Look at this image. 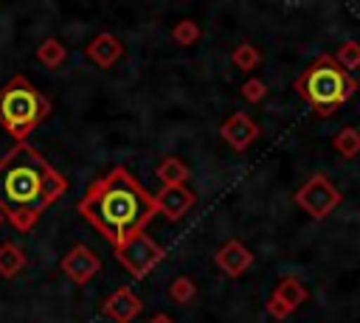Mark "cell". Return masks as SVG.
Segmentation results:
<instances>
[{
  "label": "cell",
  "instance_id": "1",
  "mask_svg": "<svg viewBox=\"0 0 360 323\" xmlns=\"http://www.w3.org/2000/svg\"><path fill=\"white\" fill-rule=\"evenodd\" d=\"M68 191V180L28 143H17L0 160V211L20 230H31L37 216Z\"/></svg>",
  "mask_w": 360,
  "mask_h": 323
},
{
  "label": "cell",
  "instance_id": "2",
  "mask_svg": "<svg viewBox=\"0 0 360 323\" xmlns=\"http://www.w3.org/2000/svg\"><path fill=\"white\" fill-rule=\"evenodd\" d=\"M79 213L110 244H121L132 233L146 230L158 208H155V194H149L127 169L118 166L84 191L79 202Z\"/></svg>",
  "mask_w": 360,
  "mask_h": 323
},
{
  "label": "cell",
  "instance_id": "3",
  "mask_svg": "<svg viewBox=\"0 0 360 323\" xmlns=\"http://www.w3.org/2000/svg\"><path fill=\"white\" fill-rule=\"evenodd\" d=\"M357 90V79H352L332 53L318 56L295 81V93L307 98L315 115L332 118Z\"/></svg>",
  "mask_w": 360,
  "mask_h": 323
},
{
  "label": "cell",
  "instance_id": "4",
  "mask_svg": "<svg viewBox=\"0 0 360 323\" xmlns=\"http://www.w3.org/2000/svg\"><path fill=\"white\" fill-rule=\"evenodd\" d=\"M48 112V98L25 76H11V81H6V87L0 90V126L17 143H25V138Z\"/></svg>",
  "mask_w": 360,
  "mask_h": 323
},
{
  "label": "cell",
  "instance_id": "5",
  "mask_svg": "<svg viewBox=\"0 0 360 323\" xmlns=\"http://www.w3.org/2000/svg\"><path fill=\"white\" fill-rule=\"evenodd\" d=\"M115 258L121 261V267H127L135 278H143L146 272H152L158 267V261L163 258V247L146 233L138 230L129 239H124L121 244H115Z\"/></svg>",
  "mask_w": 360,
  "mask_h": 323
},
{
  "label": "cell",
  "instance_id": "6",
  "mask_svg": "<svg viewBox=\"0 0 360 323\" xmlns=\"http://www.w3.org/2000/svg\"><path fill=\"white\" fill-rule=\"evenodd\" d=\"M295 205L304 208L312 219L329 216L340 205V191L326 174H312L298 191H295Z\"/></svg>",
  "mask_w": 360,
  "mask_h": 323
},
{
  "label": "cell",
  "instance_id": "7",
  "mask_svg": "<svg viewBox=\"0 0 360 323\" xmlns=\"http://www.w3.org/2000/svg\"><path fill=\"white\" fill-rule=\"evenodd\" d=\"M307 298H309V292H307L304 281L295 278V275H287V278H281V281L276 284V289H273V295H270V301H267V312H270L276 320H284V317H290L298 306H304Z\"/></svg>",
  "mask_w": 360,
  "mask_h": 323
},
{
  "label": "cell",
  "instance_id": "8",
  "mask_svg": "<svg viewBox=\"0 0 360 323\" xmlns=\"http://www.w3.org/2000/svg\"><path fill=\"white\" fill-rule=\"evenodd\" d=\"M84 56H87L96 67L110 70V67H115V65L124 59V42H121L115 34L101 31V34H96V37L84 45Z\"/></svg>",
  "mask_w": 360,
  "mask_h": 323
},
{
  "label": "cell",
  "instance_id": "9",
  "mask_svg": "<svg viewBox=\"0 0 360 323\" xmlns=\"http://www.w3.org/2000/svg\"><path fill=\"white\" fill-rule=\"evenodd\" d=\"M101 270V258L87 247V244H76L70 253H65L62 258V272L76 281V284H87L96 272Z\"/></svg>",
  "mask_w": 360,
  "mask_h": 323
},
{
  "label": "cell",
  "instance_id": "10",
  "mask_svg": "<svg viewBox=\"0 0 360 323\" xmlns=\"http://www.w3.org/2000/svg\"><path fill=\"white\" fill-rule=\"evenodd\" d=\"M219 135H222V140H225L231 149L245 152V149L259 138V126H256V121H253L250 115L233 112V115H228V118L222 121Z\"/></svg>",
  "mask_w": 360,
  "mask_h": 323
},
{
  "label": "cell",
  "instance_id": "11",
  "mask_svg": "<svg viewBox=\"0 0 360 323\" xmlns=\"http://www.w3.org/2000/svg\"><path fill=\"white\" fill-rule=\"evenodd\" d=\"M191 205H194V191H191L188 185H163V188L155 194V208H158L166 219H172V222L183 219Z\"/></svg>",
  "mask_w": 360,
  "mask_h": 323
},
{
  "label": "cell",
  "instance_id": "12",
  "mask_svg": "<svg viewBox=\"0 0 360 323\" xmlns=\"http://www.w3.org/2000/svg\"><path fill=\"white\" fill-rule=\"evenodd\" d=\"M214 261L219 264V270H222L225 275L239 278V275H242V272H248V267L253 264V253H250L239 239H228V242L217 250Z\"/></svg>",
  "mask_w": 360,
  "mask_h": 323
},
{
  "label": "cell",
  "instance_id": "13",
  "mask_svg": "<svg viewBox=\"0 0 360 323\" xmlns=\"http://www.w3.org/2000/svg\"><path fill=\"white\" fill-rule=\"evenodd\" d=\"M101 312H104L107 317H112L115 323H129V320L141 312V301L135 298V292H132V289L121 286V289H115V292L104 301Z\"/></svg>",
  "mask_w": 360,
  "mask_h": 323
},
{
  "label": "cell",
  "instance_id": "14",
  "mask_svg": "<svg viewBox=\"0 0 360 323\" xmlns=\"http://www.w3.org/2000/svg\"><path fill=\"white\" fill-rule=\"evenodd\" d=\"M34 56H37V62H39L45 70H56V67L65 65V59H68V48H65L56 37H45V39L37 45Z\"/></svg>",
  "mask_w": 360,
  "mask_h": 323
},
{
  "label": "cell",
  "instance_id": "15",
  "mask_svg": "<svg viewBox=\"0 0 360 323\" xmlns=\"http://www.w3.org/2000/svg\"><path fill=\"white\" fill-rule=\"evenodd\" d=\"M25 264H28V256L22 253L20 244H14V242H3L0 244V275L3 278H11V275L22 272Z\"/></svg>",
  "mask_w": 360,
  "mask_h": 323
},
{
  "label": "cell",
  "instance_id": "16",
  "mask_svg": "<svg viewBox=\"0 0 360 323\" xmlns=\"http://www.w3.org/2000/svg\"><path fill=\"white\" fill-rule=\"evenodd\" d=\"M155 174L160 177L163 185H186V180H188L191 171H188V166L180 157H166V160H160V166H158Z\"/></svg>",
  "mask_w": 360,
  "mask_h": 323
},
{
  "label": "cell",
  "instance_id": "17",
  "mask_svg": "<svg viewBox=\"0 0 360 323\" xmlns=\"http://www.w3.org/2000/svg\"><path fill=\"white\" fill-rule=\"evenodd\" d=\"M231 62H233L236 70L250 73L253 67H259V62H262V51H259L253 42H239V45L231 51Z\"/></svg>",
  "mask_w": 360,
  "mask_h": 323
},
{
  "label": "cell",
  "instance_id": "18",
  "mask_svg": "<svg viewBox=\"0 0 360 323\" xmlns=\"http://www.w3.org/2000/svg\"><path fill=\"white\" fill-rule=\"evenodd\" d=\"M332 149H335L340 157H357V154H360V129L343 126V129L332 138Z\"/></svg>",
  "mask_w": 360,
  "mask_h": 323
},
{
  "label": "cell",
  "instance_id": "19",
  "mask_svg": "<svg viewBox=\"0 0 360 323\" xmlns=\"http://www.w3.org/2000/svg\"><path fill=\"white\" fill-rule=\"evenodd\" d=\"M172 39H174L180 48H191V45L200 39V25H197L191 17H180V20L172 25Z\"/></svg>",
  "mask_w": 360,
  "mask_h": 323
},
{
  "label": "cell",
  "instance_id": "20",
  "mask_svg": "<svg viewBox=\"0 0 360 323\" xmlns=\"http://www.w3.org/2000/svg\"><path fill=\"white\" fill-rule=\"evenodd\" d=\"M332 56H335V62H338L346 73H352V70H357V67H360V42H357V39L340 42V45H338V51H335Z\"/></svg>",
  "mask_w": 360,
  "mask_h": 323
},
{
  "label": "cell",
  "instance_id": "21",
  "mask_svg": "<svg viewBox=\"0 0 360 323\" xmlns=\"http://www.w3.org/2000/svg\"><path fill=\"white\" fill-rule=\"evenodd\" d=\"M169 298L174 301V303H188L194 295H197V284L188 278V275H177L172 284H169Z\"/></svg>",
  "mask_w": 360,
  "mask_h": 323
},
{
  "label": "cell",
  "instance_id": "22",
  "mask_svg": "<svg viewBox=\"0 0 360 323\" xmlns=\"http://www.w3.org/2000/svg\"><path fill=\"white\" fill-rule=\"evenodd\" d=\"M239 95H242L248 104H259V101L267 95V81H262V79L250 76V79H245V81H242Z\"/></svg>",
  "mask_w": 360,
  "mask_h": 323
},
{
  "label": "cell",
  "instance_id": "23",
  "mask_svg": "<svg viewBox=\"0 0 360 323\" xmlns=\"http://www.w3.org/2000/svg\"><path fill=\"white\" fill-rule=\"evenodd\" d=\"M149 323H174V317H169L166 312H158V315H152V320Z\"/></svg>",
  "mask_w": 360,
  "mask_h": 323
},
{
  "label": "cell",
  "instance_id": "24",
  "mask_svg": "<svg viewBox=\"0 0 360 323\" xmlns=\"http://www.w3.org/2000/svg\"><path fill=\"white\" fill-rule=\"evenodd\" d=\"M3 222H6V213H3V211H0V225H3Z\"/></svg>",
  "mask_w": 360,
  "mask_h": 323
}]
</instances>
